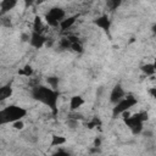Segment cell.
I'll return each instance as SVG.
<instances>
[{"mask_svg": "<svg viewBox=\"0 0 156 156\" xmlns=\"http://www.w3.org/2000/svg\"><path fill=\"white\" fill-rule=\"evenodd\" d=\"M32 95L34 99L39 100L40 102H43L44 105L49 106L54 113L57 112L56 105H57V99H58V94L56 91V89L52 88H46L44 85H37L33 88L32 90Z\"/></svg>", "mask_w": 156, "mask_h": 156, "instance_id": "1", "label": "cell"}, {"mask_svg": "<svg viewBox=\"0 0 156 156\" xmlns=\"http://www.w3.org/2000/svg\"><path fill=\"white\" fill-rule=\"evenodd\" d=\"M27 115V110L16 105H10L0 111V123H13Z\"/></svg>", "mask_w": 156, "mask_h": 156, "instance_id": "2", "label": "cell"}, {"mask_svg": "<svg viewBox=\"0 0 156 156\" xmlns=\"http://www.w3.org/2000/svg\"><path fill=\"white\" fill-rule=\"evenodd\" d=\"M65 18H66V13L65 10H62L61 7H52L45 15V21L50 27H58L61 21H63Z\"/></svg>", "mask_w": 156, "mask_h": 156, "instance_id": "3", "label": "cell"}, {"mask_svg": "<svg viewBox=\"0 0 156 156\" xmlns=\"http://www.w3.org/2000/svg\"><path fill=\"white\" fill-rule=\"evenodd\" d=\"M134 105H136V98H134L133 95H127L124 96L122 100H119L117 104H115L113 107V116H118L122 115L124 111H128L130 107H133Z\"/></svg>", "mask_w": 156, "mask_h": 156, "instance_id": "4", "label": "cell"}, {"mask_svg": "<svg viewBox=\"0 0 156 156\" xmlns=\"http://www.w3.org/2000/svg\"><path fill=\"white\" fill-rule=\"evenodd\" d=\"M124 119V123L128 126V128L132 130V133L133 134H139V133H141V130H143V121L134 113V115H130L129 117H127V118H123Z\"/></svg>", "mask_w": 156, "mask_h": 156, "instance_id": "5", "label": "cell"}, {"mask_svg": "<svg viewBox=\"0 0 156 156\" xmlns=\"http://www.w3.org/2000/svg\"><path fill=\"white\" fill-rule=\"evenodd\" d=\"M45 41H46V38H45L41 33H38V32H34V30L32 32L29 43H30V45H32L33 48H35V49H40V48L45 44Z\"/></svg>", "mask_w": 156, "mask_h": 156, "instance_id": "6", "label": "cell"}, {"mask_svg": "<svg viewBox=\"0 0 156 156\" xmlns=\"http://www.w3.org/2000/svg\"><path fill=\"white\" fill-rule=\"evenodd\" d=\"M124 95H126V93H124L123 88H122L119 84H117V85L113 87V89H112V91H111L110 101H111L112 104H117L119 100H122V99L124 98Z\"/></svg>", "mask_w": 156, "mask_h": 156, "instance_id": "7", "label": "cell"}, {"mask_svg": "<svg viewBox=\"0 0 156 156\" xmlns=\"http://www.w3.org/2000/svg\"><path fill=\"white\" fill-rule=\"evenodd\" d=\"M95 24H96L99 28H101L102 30H105V32H108L110 26H111L110 20H108V17H107L106 15H102V16L98 17V18L95 20Z\"/></svg>", "mask_w": 156, "mask_h": 156, "instance_id": "8", "label": "cell"}, {"mask_svg": "<svg viewBox=\"0 0 156 156\" xmlns=\"http://www.w3.org/2000/svg\"><path fill=\"white\" fill-rule=\"evenodd\" d=\"M17 5V0H2L0 2V9H1V15H5L10 10H12Z\"/></svg>", "mask_w": 156, "mask_h": 156, "instance_id": "9", "label": "cell"}, {"mask_svg": "<svg viewBox=\"0 0 156 156\" xmlns=\"http://www.w3.org/2000/svg\"><path fill=\"white\" fill-rule=\"evenodd\" d=\"M84 104V100H83V98L82 96H79V95H76V96H72L71 98V101H69V107H71V110H78L82 105Z\"/></svg>", "mask_w": 156, "mask_h": 156, "instance_id": "10", "label": "cell"}, {"mask_svg": "<svg viewBox=\"0 0 156 156\" xmlns=\"http://www.w3.org/2000/svg\"><path fill=\"white\" fill-rule=\"evenodd\" d=\"M76 18H77V16H71V17L65 18L63 21H61V23H60V28H61L62 30H66V29L71 28V27L74 24Z\"/></svg>", "mask_w": 156, "mask_h": 156, "instance_id": "11", "label": "cell"}, {"mask_svg": "<svg viewBox=\"0 0 156 156\" xmlns=\"http://www.w3.org/2000/svg\"><path fill=\"white\" fill-rule=\"evenodd\" d=\"M11 95H12V88H11L10 84L4 85V87L0 89V100H1V101L6 100V99L10 98Z\"/></svg>", "mask_w": 156, "mask_h": 156, "instance_id": "12", "label": "cell"}, {"mask_svg": "<svg viewBox=\"0 0 156 156\" xmlns=\"http://www.w3.org/2000/svg\"><path fill=\"white\" fill-rule=\"evenodd\" d=\"M33 30L34 32H38V33H43L44 30V24H43V21L39 16H37L34 18V23H33Z\"/></svg>", "mask_w": 156, "mask_h": 156, "instance_id": "13", "label": "cell"}, {"mask_svg": "<svg viewBox=\"0 0 156 156\" xmlns=\"http://www.w3.org/2000/svg\"><path fill=\"white\" fill-rule=\"evenodd\" d=\"M141 71L146 76H154L155 72H156V68H155V65L154 63H146V65H143L141 66Z\"/></svg>", "mask_w": 156, "mask_h": 156, "instance_id": "14", "label": "cell"}, {"mask_svg": "<svg viewBox=\"0 0 156 156\" xmlns=\"http://www.w3.org/2000/svg\"><path fill=\"white\" fill-rule=\"evenodd\" d=\"M71 45H72V43H71V40L68 39V37L61 38V39L58 40V46H60V49H62V50H68V49H71Z\"/></svg>", "mask_w": 156, "mask_h": 156, "instance_id": "15", "label": "cell"}, {"mask_svg": "<svg viewBox=\"0 0 156 156\" xmlns=\"http://www.w3.org/2000/svg\"><path fill=\"white\" fill-rule=\"evenodd\" d=\"M66 143V138L65 136H58V135H52V140H51V146H60L62 144Z\"/></svg>", "mask_w": 156, "mask_h": 156, "instance_id": "16", "label": "cell"}, {"mask_svg": "<svg viewBox=\"0 0 156 156\" xmlns=\"http://www.w3.org/2000/svg\"><path fill=\"white\" fill-rule=\"evenodd\" d=\"M122 4V0H106V5L110 10H116Z\"/></svg>", "mask_w": 156, "mask_h": 156, "instance_id": "17", "label": "cell"}, {"mask_svg": "<svg viewBox=\"0 0 156 156\" xmlns=\"http://www.w3.org/2000/svg\"><path fill=\"white\" fill-rule=\"evenodd\" d=\"M18 73L21 74V76H24V77H29V76H32V73H33V69H32V67L29 66V65H26L22 69H20L18 71Z\"/></svg>", "mask_w": 156, "mask_h": 156, "instance_id": "18", "label": "cell"}, {"mask_svg": "<svg viewBox=\"0 0 156 156\" xmlns=\"http://www.w3.org/2000/svg\"><path fill=\"white\" fill-rule=\"evenodd\" d=\"M46 82L50 85V88L57 89V87H58V78L57 77H48L46 78Z\"/></svg>", "mask_w": 156, "mask_h": 156, "instance_id": "19", "label": "cell"}, {"mask_svg": "<svg viewBox=\"0 0 156 156\" xmlns=\"http://www.w3.org/2000/svg\"><path fill=\"white\" fill-rule=\"evenodd\" d=\"M71 49L73 50V51H76V52H82L83 51V45H82V43L78 40V41H73L72 43V45H71Z\"/></svg>", "mask_w": 156, "mask_h": 156, "instance_id": "20", "label": "cell"}, {"mask_svg": "<svg viewBox=\"0 0 156 156\" xmlns=\"http://www.w3.org/2000/svg\"><path fill=\"white\" fill-rule=\"evenodd\" d=\"M67 126H68L71 129L77 128V127H78V119H76V118H73V117H69L68 121H67Z\"/></svg>", "mask_w": 156, "mask_h": 156, "instance_id": "21", "label": "cell"}, {"mask_svg": "<svg viewBox=\"0 0 156 156\" xmlns=\"http://www.w3.org/2000/svg\"><path fill=\"white\" fill-rule=\"evenodd\" d=\"M12 126H13V128H15V129H23L24 123H23L21 119H18V121L13 122V123H12Z\"/></svg>", "mask_w": 156, "mask_h": 156, "instance_id": "22", "label": "cell"}, {"mask_svg": "<svg viewBox=\"0 0 156 156\" xmlns=\"http://www.w3.org/2000/svg\"><path fill=\"white\" fill-rule=\"evenodd\" d=\"M98 124H100V121L99 119H93L91 122H89V123H87V126H88V128H94V127H96Z\"/></svg>", "mask_w": 156, "mask_h": 156, "instance_id": "23", "label": "cell"}, {"mask_svg": "<svg viewBox=\"0 0 156 156\" xmlns=\"http://www.w3.org/2000/svg\"><path fill=\"white\" fill-rule=\"evenodd\" d=\"M147 93H149V95H151V98L156 99V87H152V88H150V89L147 90Z\"/></svg>", "mask_w": 156, "mask_h": 156, "instance_id": "24", "label": "cell"}, {"mask_svg": "<svg viewBox=\"0 0 156 156\" xmlns=\"http://www.w3.org/2000/svg\"><path fill=\"white\" fill-rule=\"evenodd\" d=\"M21 39H22V41H29L30 35H29V34H27V33H23V34L21 35Z\"/></svg>", "mask_w": 156, "mask_h": 156, "instance_id": "25", "label": "cell"}, {"mask_svg": "<svg viewBox=\"0 0 156 156\" xmlns=\"http://www.w3.org/2000/svg\"><path fill=\"white\" fill-rule=\"evenodd\" d=\"M34 4V0H24V6L26 7H29V6H32Z\"/></svg>", "mask_w": 156, "mask_h": 156, "instance_id": "26", "label": "cell"}, {"mask_svg": "<svg viewBox=\"0 0 156 156\" xmlns=\"http://www.w3.org/2000/svg\"><path fill=\"white\" fill-rule=\"evenodd\" d=\"M151 29H152V33H154V34H156V23L152 26V28H151Z\"/></svg>", "mask_w": 156, "mask_h": 156, "instance_id": "27", "label": "cell"}, {"mask_svg": "<svg viewBox=\"0 0 156 156\" xmlns=\"http://www.w3.org/2000/svg\"><path fill=\"white\" fill-rule=\"evenodd\" d=\"M43 1H44V0H37V2H38V4H41Z\"/></svg>", "mask_w": 156, "mask_h": 156, "instance_id": "28", "label": "cell"}, {"mask_svg": "<svg viewBox=\"0 0 156 156\" xmlns=\"http://www.w3.org/2000/svg\"><path fill=\"white\" fill-rule=\"evenodd\" d=\"M154 65H155V68H156V58H155V62H154Z\"/></svg>", "mask_w": 156, "mask_h": 156, "instance_id": "29", "label": "cell"}]
</instances>
